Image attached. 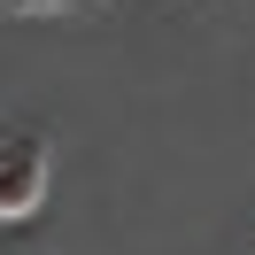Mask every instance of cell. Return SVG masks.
Here are the masks:
<instances>
[{"mask_svg": "<svg viewBox=\"0 0 255 255\" xmlns=\"http://www.w3.org/2000/svg\"><path fill=\"white\" fill-rule=\"evenodd\" d=\"M8 16H93L101 0H0Z\"/></svg>", "mask_w": 255, "mask_h": 255, "instance_id": "cell-2", "label": "cell"}, {"mask_svg": "<svg viewBox=\"0 0 255 255\" xmlns=\"http://www.w3.org/2000/svg\"><path fill=\"white\" fill-rule=\"evenodd\" d=\"M47 178H54V147L39 139V131L0 139V224L39 217V201H47Z\"/></svg>", "mask_w": 255, "mask_h": 255, "instance_id": "cell-1", "label": "cell"}]
</instances>
